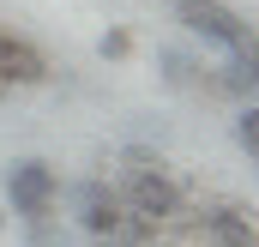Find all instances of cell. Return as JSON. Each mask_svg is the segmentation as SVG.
Listing matches in <instances>:
<instances>
[{
  "mask_svg": "<svg viewBox=\"0 0 259 247\" xmlns=\"http://www.w3.org/2000/svg\"><path fill=\"white\" fill-rule=\"evenodd\" d=\"M217 85H223L229 97H253V91H259V85H253V72H247V55H241V49L223 61V78H217Z\"/></svg>",
  "mask_w": 259,
  "mask_h": 247,
  "instance_id": "cell-8",
  "label": "cell"
},
{
  "mask_svg": "<svg viewBox=\"0 0 259 247\" xmlns=\"http://www.w3.org/2000/svg\"><path fill=\"white\" fill-rule=\"evenodd\" d=\"M66 211H72V223H78V235L84 241H109L115 229H121V217H127V205H121V187L103 181V175H84V181L66 187Z\"/></svg>",
  "mask_w": 259,
  "mask_h": 247,
  "instance_id": "cell-1",
  "label": "cell"
},
{
  "mask_svg": "<svg viewBox=\"0 0 259 247\" xmlns=\"http://www.w3.org/2000/svg\"><path fill=\"white\" fill-rule=\"evenodd\" d=\"M97 55H103V61H127V55H133V36L121 30V24L103 30V36H97Z\"/></svg>",
  "mask_w": 259,
  "mask_h": 247,
  "instance_id": "cell-10",
  "label": "cell"
},
{
  "mask_svg": "<svg viewBox=\"0 0 259 247\" xmlns=\"http://www.w3.org/2000/svg\"><path fill=\"white\" fill-rule=\"evenodd\" d=\"M121 205H127V217H139V223L157 235L169 217H181V187H175V175H169L163 163H157V169H127Z\"/></svg>",
  "mask_w": 259,
  "mask_h": 247,
  "instance_id": "cell-2",
  "label": "cell"
},
{
  "mask_svg": "<svg viewBox=\"0 0 259 247\" xmlns=\"http://www.w3.org/2000/svg\"><path fill=\"white\" fill-rule=\"evenodd\" d=\"M241 55H247V72H253V85H259V36L247 43V49H241Z\"/></svg>",
  "mask_w": 259,
  "mask_h": 247,
  "instance_id": "cell-12",
  "label": "cell"
},
{
  "mask_svg": "<svg viewBox=\"0 0 259 247\" xmlns=\"http://www.w3.org/2000/svg\"><path fill=\"white\" fill-rule=\"evenodd\" d=\"M0 229H6V205H0Z\"/></svg>",
  "mask_w": 259,
  "mask_h": 247,
  "instance_id": "cell-13",
  "label": "cell"
},
{
  "mask_svg": "<svg viewBox=\"0 0 259 247\" xmlns=\"http://www.w3.org/2000/svg\"><path fill=\"white\" fill-rule=\"evenodd\" d=\"M55 199H61V175H55L42 157H18V163L6 169V205H12L24 223H49Z\"/></svg>",
  "mask_w": 259,
  "mask_h": 247,
  "instance_id": "cell-3",
  "label": "cell"
},
{
  "mask_svg": "<svg viewBox=\"0 0 259 247\" xmlns=\"http://www.w3.org/2000/svg\"><path fill=\"white\" fill-rule=\"evenodd\" d=\"M235 145H241V151L259 163V103H247V109L235 115Z\"/></svg>",
  "mask_w": 259,
  "mask_h": 247,
  "instance_id": "cell-9",
  "label": "cell"
},
{
  "mask_svg": "<svg viewBox=\"0 0 259 247\" xmlns=\"http://www.w3.org/2000/svg\"><path fill=\"white\" fill-rule=\"evenodd\" d=\"M199 235L211 247H259V217L235 199H217V205L199 211Z\"/></svg>",
  "mask_w": 259,
  "mask_h": 247,
  "instance_id": "cell-5",
  "label": "cell"
},
{
  "mask_svg": "<svg viewBox=\"0 0 259 247\" xmlns=\"http://www.w3.org/2000/svg\"><path fill=\"white\" fill-rule=\"evenodd\" d=\"M121 163H127V169H157L163 157H157L151 145H127V151H121Z\"/></svg>",
  "mask_w": 259,
  "mask_h": 247,
  "instance_id": "cell-11",
  "label": "cell"
},
{
  "mask_svg": "<svg viewBox=\"0 0 259 247\" xmlns=\"http://www.w3.org/2000/svg\"><path fill=\"white\" fill-rule=\"evenodd\" d=\"M175 6V18L193 30V36H205V43H217V49H247L253 43V24L235 12V6H223V0H169Z\"/></svg>",
  "mask_w": 259,
  "mask_h": 247,
  "instance_id": "cell-4",
  "label": "cell"
},
{
  "mask_svg": "<svg viewBox=\"0 0 259 247\" xmlns=\"http://www.w3.org/2000/svg\"><path fill=\"white\" fill-rule=\"evenodd\" d=\"M157 66H163V78H169L175 91H187V85L199 78V66H193V55H187V49H163V55H157Z\"/></svg>",
  "mask_w": 259,
  "mask_h": 247,
  "instance_id": "cell-7",
  "label": "cell"
},
{
  "mask_svg": "<svg viewBox=\"0 0 259 247\" xmlns=\"http://www.w3.org/2000/svg\"><path fill=\"white\" fill-rule=\"evenodd\" d=\"M42 78H49L42 49L24 43V36H6V30H0V91H30V85H42Z\"/></svg>",
  "mask_w": 259,
  "mask_h": 247,
  "instance_id": "cell-6",
  "label": "cell"
}]
</instances>
